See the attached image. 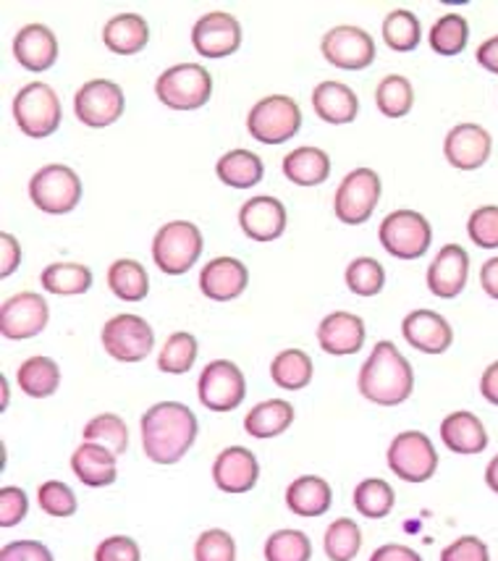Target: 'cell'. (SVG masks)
I'll list each match as a JSON object with an SVG mask.
<instances>
[{
    "instance_id": "38",
    "label": "cell",
    "mask_w": 498,
    "mask_h": 561,
    "mask_svg": "<svg viewBox=\"0 0 498 561\" xmlns=\"http://www.w3.org/2000/svg\"><path fill=\"white\" fill-rule=\"evenodd\" d=\"M197 352L199 344L192 333H171L165 339L161 354H158V367H161V373H169V376H184V373H189L195 367Z\"/></svg>"
},
{
    "instance_id": "41",
    "label": "cell",
    "mask_w": 498,
    "mask_h": 561,
    "mask_svg": "<svg viewBox=\"0 0 498 561\" xmlns=\"http://www.w3.org/2000/svg\"><path fill=\"white\" fill-rule=\"evenodd\" d=\"M396 504V493L386 480L381 478H368L362 480L355 489V506L362 517L368 519H383L389 517L391 510Z\"/></svg>"
},
{
    "instance_id": "55",
    "label": "cell",
    "mask_w": 498,
    "mask_h": 561,
    "mask_svg": "<svg viewBox=\"0 0 498 561\" xmlns=\"http://www.w3.org/2000/svg\"><path fill=\"white\" fill-rule=\"evenodd\" d=\"M475 58H477V64L483 66V69L490 71V73H496V77H498V35L496 37H488L486 43H483L480 48H477Z\"/></svg>"
},
{
    "instance_id": "22",
    "label": "cell",
    "mask_w": 498,
    "mask_h": 561,
    "mask_svg": "<svg viewBox=\"0 0 498 561\" xmlns=\"http://www.w3.org/2000/svg\"><path fill=\"white\" fill-rule=\"evenodd\" d=\"M250 284V271L236 257H216L199 273V289L212 302H231L242 297Z\"/></svg>"
},
{
    "instance_id": "35",
    "label": "cell",
    "mask_w": 498,
    "mask_h": 561,
    "mask_svg": "<svg viewBox=\"0 0 498 561\" xmlns=\"http://www.w3.org/2000/svg\"><path fill=\"white\" fill-rule=\"evenodd\" d=\"M45 291L58 294V297H77L92 289V271L82 263H53L39 276Z\"/></svg>"
},
{
    "instance_id": "40",
    "label": "cell",
    "mask_w": 498,
    "mask_h": 561,
    "mask_svg": "<svg viewBox=\"0 0 498 561\" xmlns=\"http://www.w3.org/2000/svg\"><path fill=\"white\" fill-rule=\"evenodd\" d=\"M375 103L378 111L386 118H404L415 105V90L412 82L402 73H391V77L381 79L375 90Z\"/></svg>"
},
{
    "instance_id": "21",
    "label": "cell",
    "mask_w": 498,
    "mask_h": 561,
    "mask_svg": "<svg viewBox=\"0 0 498 561\" xmlns=\"http://www.w3.org/2000/svg\"><path fill=\"white\" fill-rule=\"evenodd\" d=\"M470 278V255L460 244L441 247L428 268V289L441 299L460 297Z\"/></svg>"
},
{
    "instance_id": "2",
    "label": "cell",
    "mask_w": 498,
    "mask_h": 561,
    "mask_svg": "<svg viewBox=\"0 0 498 561\" xmlns=\"http://www.w3.org/2000/svg\"><path fill=\"white\" fill-rule=\"evenodd\" d=\"M360 393L381 407H398L412 397L415 370L391 342H378L360 370Z\"/></svg>"
},
{
    "instance_id": "6",
    "label": "cell",
    "mask_w": 498,
    "mask_h": 561,
    "mask_svg": "<svg viewBox=\"0 0 498 561\" xmlns=\"http://www.w3.org/2000/svg\"><path fill=\"white\" fill-rule=\"evenodd\" d=\"M302 129V111L289 95H270L257 100L247 116V131L263 145H281Z\"/></svg>"
},
{
    "instance_id": "26",
    "label": "cell",
    "mask_w": 498,
    "mask_h": 561,
    "mask_svg": "<svg viewBox=\"0 0 498 561\" xmlns=\"http://www.w3.org/2000/svg\"><path fill=\"white\" fill-rule=\"evenodd\" d=\"M71 470L90 489H105L116 483L118 476V457L100 444L84 440L79 449L71 454Z\"/></svg>"
},
{
    "instance_id": "7",
    "label": "cell",
    "mask_w": 498,
    "mask_h": 561,
    "mask_svg": "<svg viewBox=\"0 0 498 561\" xmlns=\"http://www.w3.org/2000/svg\"><path fill=\"white\" fill-rule=\"evenodd\" d=\"M30 197L35 208L50 216H63L71 213L82 199V179L74 169L63 163L43 165L35 176L30 179Z\"/></svg>"
},
{
    "instance_id": "20",
    "label": "cell",
    "mask_w": 498,
    "mask_h": 561,
    "mask_svg": "<svg viewBox=\"0 0 498 561\" xmlns=\"http://www.w3.org/2000/svg\"><path fill=\"white\" fill-rule=\"evenodd\" d=\"M260 478V465L257 457L244 446H229L218 454L212 465V480L223 493H247L257 485Z\"/></svg>"
},
{
    "instance_id": "29",
    "label": "cell",
    "mask_w": 498,
    "mask_h": 561,
    "mask_svg": "<svg viewBox=\"0 0 498 561\" xmlns=\"http://www.w3.org/2000/svg\"><path fill=\"white\" fill-rule=\"evenodd\" d=\"M334 504V491H331L328 480L317 476H302L291 480L287 489V506L297 517H323Z\"/></svg>"
},
{
    "instance_id": "23",
    "label": "cell",
    "mask_w": 498,
    "mask_h": 561,
    "mask_svg": "<svg viewBox=\"0 0 498 561\" xmlns=\"http://www.w3.org/2000/svg\"><path fill=\"white\" fill-rule=\"evenodd\" d=\"M317 344L334 357L357 354L364 346V320L355 312H331L317 325Z\"/></svg>"
},
{
    "instance_id": "19",
    "label": "cell",
    "mask_w": 498,
    "mask_h": 561,
    "mask_svg": "<svg viewBox=\"0 0 498 561\" xmlns=\"http://www.w3.org/2000/svg\"><path fill=\"white\" fill-rule=\"evenodd\" d=\"M402 336L412 350L422 354H443L454 344L449 320L433 310H412L402 323Z\"/></svg>"
},
{
    "instance_id": "13",
    "label": "cell",
    "mask_w": 498,
    "mask_h": 561,
    "mask_svg": "<svg viewBox=\"0 0 498 561\" xmlns=\"http://www.w3.org/2000/svg\"><path fill=\"white\" fill-rule=\"evenodd\" d=\"M124 90L111 79H90L74 95L77 118L90 129H105L124 116Z\"/></svg>"
},
{
    "instance_id": "11",
    "label": "cell",
    "mask_w": 498,
    "mask_h": 561,
    "mask_svg": "<svg viewBox=\"0 0 498 561\" xmlns=\"http://www.w3.org/2000/svg\"><path fill=\"white\" fill-rule=\"evenodd\" d=\"M378 199H381V176L373 169H355L336 190V218L347 226H360L373 216Z\"/></svg>"
},
{
    "instance_id": "1",
    "label": "cell",
    "mask_w": 498,
    "mask_h": 561,
    "mask_svg": "<svg viewBox=\"0 0 498 561\" xmlns=\"http://www.w3.org/2000/svg\"><path fill=\"white\" fill-rule=\"evenodd\" d=\"M197 417L187 404L161 402L142 415V449L155 465H176L197 440Z\"/></svg>"
},
{
    "instance_id": "52",
    "label": "cell",
    "mask_w": 498,
    "mask_h": 561,
    "mask_svg": "<svg viewBox=\"0 0 498 561\" xmlns=\"http://www.w3.org/2000/svg\"><path fill=\"white\" fill-rule=\"evenodd\" d=\"M0 561H56L50 549L39 540H13V543L3 546L0 551Z\"/></svg>"
},
{
    "instance_id": "37",
    "label": "cell",
    "mask_w": 498,
    "mask_h": 561,
    "mask_svg": "<svg viewBox=\"0 0 498 561\" xmlns=\"http://www.w3.org/2000/svg\"><path fill=\"white\" fill-rule=\"evenodd\" d=\"M430 48L438 56L443 58H454L464 53L470 43V24L467 19L460 16V13H447L438 22L430 26Z\"/></svg>"
},
{
    "instance_id": "39",
    "label": "cell",
    "mask_w": 498,
    "mask_h": 561,
    "mask_svg": "<svg viewBox=\"0 0 498 561\" xmlns=\"http://www.w3.org/2000/svg\"><path fill=\"white\" fill-rule=\"evenodd\" d=\"M323 549L328 561H355L362 549V530L355 519H336L325 530Z\"/></svg>"
},
{
    "instance_id": "15",
    "label": "cell",
    "mask_w": 498,
    "mask_h": 561,
    "mask_svg": "<svg viewBox=\"0 0 498 561\" xmlns=\"http://www.w3.org/2000/svg\"><path fill=\"white\" fill-rule=\"evenodd\" d=\"M50 320V307L45 297L35 291L13 294L0 307V331L5 339L13 342H24V339H35L45 331Z\"/></svg>"
},
{
    "instance_id": "28",
    "label": "cell",
    "mask_w": 498,
    "mask_h": 561,
    "mask_svg": "<svg viewBox=\"0 0 498 561\" xmlns=\"http://www.w3.org/2000/svg\"><path fill=\"white\" fill-rule=\"evenodd\" d=\"M103 43L116 56H137L148 48L150 26L139 13H118L103 26Z\"/></svg>"
},
{
    "instance_id": "48",
    "label": "cell",
    "mask_w": 498,
    "mask_h": 561,
    "mask_svg": "<svg viewBox=\"0 0 498 561\" xmlns=\"http://www.w3.org/2000/svg\"><path fill=\"white\" fill-rule=\"evenodd\" d=\"M467 233L480 250H498V205H483L467 220Z\"/></svg>"
},
{
    "instance_id": "10",
    "label": "cell",
    "mask_w": 498,
    "mask_h": 561,
    "mask_svg": "<svg viewBox=\"0 0 498 561\" xmlns=\"http://www.w3.org/2000/svg\"><path fill=\"white\" fill-rule=\"evenodd\" d=\"M197 397L210 412H234L247 397V380L244 373L231 359H212L205 365L197 380Z\"/></svg>"
},
{
    "instance_id": "17",
    "label": "cell",
    "mask_w": 498,
    "mask_h": 561,
    "mask_svg": "<svg viewBox=\"0 0 498 561\" xmlns=\"http://www.w3.org/2000/svg\"><path fill=\"white\" fill-rule=\"evenodd\" d=\"M490 152H494V139L480 124H456L443 139V156L460 171L483 169Z\"/></svg>"
},
{
    "instance_id": "25",
    "label": "cell",
    "mask_w": 498,
    "mask_h": 561,
    "mask_svg": "<svg viewBox=\"0 0 498 561\" xmlns=\"http://www.w3.org/2000/svg\"><path fill=\"white\" fill-rule=\"evenodd\" d=\"M441 438L449 451L462 454V457H475L488 449V433L483 420L473 412H451L441 423Z\"/></svg>"
},
{
    "instance_id": "46",
    "label": "cell",
    "mask_w": 498,
    "mask_h": 561,
    "mask_svg": "<svg viewBox=\"0 0 498 561\" xmlns=\"http://www.w3.org/2000/svg\"><path fill=\"white\" fill-rule=\"evenodd\" d=\"M37 504L39 510L50 517H74L77 514V496L69 485L61 483V480H48V483L39 485L37 491Z\"/></svg>"
},
{
    "instance_id": "51",
    "label": "cell",
    "mask_w": 498,
    "mask_h": 561,
    "mask_svg": "<svg viewBox=\"0 0 498 561\" xmlns=\"http://www.w3.org/2000/svg\"><path fill=\"white\" fill-rule=\"evenodd\" d=\"M441 561H490V551L486 540L477 536H462L441 551Z\"/></svg>"
},
{
    "instance_id": "57",
    "label": "cell",
    "mask_w": 498,
    "mask_h": 561,
    "mask_svg": "<svg viewBox=\"0 0 498 561\" xmlns=\"http://www.w3.org/2000/svg\"><path fill=\"white\" fill-rule=\"evenodd\" d=\"M480 393H483V399H486V402L498 407V359H496V363H490L486 367V373H483Z\"/></svg>"
},
{
    "instance_id": "49",
    "label": "cell",
    "mask_w": 498,
    "mask_h": 561,
    "mask_svg": "<svg viewBox=\"0 0 498 561\" xmlns=\"http://www.w3.org/2000/svg\"><path fill=\"white\" fill-rule=\"evenodd\" d=\"M30 512V499L22 489L16 485H5L0 491V527H13L19 525Z\"/></svg>"
},
{
    "instance_id": "34",
    "label": "cell",
    "mask_w": 498,
    "mask_h": 561,
    "mask_svg": "<svg viewBox=\"0 0 498 561\" xmlns=\"http://www.w3.org/2000/svg\"><path fill=\"white\" fill-rule=\"evenodd\" d=\"M108 286L118 299H124V302H142L150 294V276L142 263L124 257L116 260L108 268Z\"/></svg>"
},
{
    "instance_id": "47",
    "label": "cell",
    "mask_w": 498,
    "mask_h": 561,
    "mask_svg": "<svg viewBox=\"0 0 498 561\" xmlns=\"http://www.w3.org/2000/svg\"><path fill=\"white\" fill-rule=\"evenodd\" d=\"M195 561H236V543L221 527L205 530L195 543Z\"/></svg>"
},
{
    "instance_id": "56",
    "label": "cell",
    "mask_w": 498,
    "mask_h": 561,
    "mask_svg": "<svg viewBox=\"0 0 498 561\" xmlns=\"http://www.w3.org/2000/svg\"><path fill=\"white\" fill-rule=\"evenodd\" d=\"M480 286L490 299L498 302V257H490L480 268Z\"/></svg>"
},
{
    "instance_id": "45",
    "label": "cell",
    "mask_w": 498,
    "mask_h": 561,
    "mask_svg": "<svg viewBox=\"0 0 498 561\" xmlns=\"http://www.w3.org/2000/svg\"><path fill=\"white\" fill-rule=\"evenodd\" d=\"M347 286L357 297H375L386 286V271L375 257H357L347 268Z\"/></svg>"
},
{
    "instance_id": "8",
    "label": "cell",
    "mask_w": 498,
    "mask_h": 561,
    "mask_svg": "<svg viewBox=\"0 0 498 561\" xmlns=\"http://www.w3.org/2000/svg\"><path fill=\"white\" fill-rule=\"evenodd\" d=\"M383 250L398 260H417L430 250L433 226L417 210H394L383 218L381 231Z\"/></svg>"
},
{
    "instance_id": "12",
    "label": "cell",
    "mask_w": 498,
    "mask_h": 561,
    "mask_svg": "<svg viewBox=\"0 0 498 561\" xmlns=\"http://www.w3.org/2000/svg\"><path fill=\"white\" fill-rule=\"evenodd\" d=\"M103 346L118 363H142L155 350V333L144 318L121 312L103 325Z\"/></svg>"
},
{
    "instance_id": "44",
    "label": "cell",
    "mask_w": 498,
    "mask_h": 561,
    "mask_svg": "<svg viewBox=\"0 0 498 561\" xmlns=\"http://www.w3.org/2000/svg\"><path fill=\"white\" fill-rule=\"evenodd\" d=\"M312 543L302 530H276L265 540V561H310Z\"/></svg>"
},
{
    "instance_id": "36",
    "label": "cell",
    "mask_w": 498,
    "mask_h": 561,
    "mask_svg": "<svg viewBox=\"0 0 498 561\" xmlns=\"http://www.w3.org/2000/svg\"><path fill=\"white\" fill-rule=\"evenodd\" d=\"M270 378H274V383L283 391L308 389L310 380H312L310 354L302 350L278 352L274 363H270Z\"/></svg>"
},
{
    "instance_id": "54",
    "label": "cell",
    "mask_w": 498,
    "mask_h": 561,
    "mask_svg": "<svg viewBox=\"0 0 498 561\" xmlns=\"http://www.w3.org/2000/svg\"><path fill=\"white\" fill-rule=\"evenodd\" d=\"M370 561H422L420 553L412 551L409 546H402V543H389V546H381Z\"/></svg>"
},
{
    "instance_id": "9",
    "label": "cell",
    "mask_w": 498,
    "mask_h": 561,
    "mask_svg": "<svg viewBox=\"0 0 498 561\" xmlns=\"http://www.w3.org/2000/svg\"><path fill=\"white\" fill-rule=\"evenodd\" d=\"M386 462L396 478L404 483H425L436 476L438 470V451L425 433L404 431L391 440Z\"/></svg>"
},
{
    "instance_id": "3",
    "label": "cell",
    "mask_w": 498,
    "mask_h": 561,
    "mask_svg": "<svg viewBox=\"0 0 498 561\" xmlns=\"http://www.w3.org/2000/svg\"><path fill=\"white\" fill-rule=\"evenodd\" d=\"M202 231L189 220H171L152 239V260L165 276H184L202 255Z\"/></svg>"
},
{
    "instance_id": "30",
    "label": "cell",
    "mask_w": 498,
    "mask_h": 561,
    "mask_svg": "<svg viewBox=\"0 0 498 561\" xmlns=\"http://www.w3.org/2000/svg\"><path fill=\"white\" fill-rule=\"evenodd\" d=\"M283 176L297 186H317L331 176V158L321 147H297L283 158Z\"/></svg>"
},
{
    "instance_id": "16",
    "label": "cell",
    "mask_w": 498,
    "mask_h": 561,
    "mask_svg": "<svg viewBox=\"0 0 498 561\" xmlns=\"http://www.w3.org/2000/svg\"><path fill=\"white\" fill-rule=\"evenodd\" d=\"M192 45L202 58H229L242 48V24L236 16L225 11L205 13L192 26Z\"/></svg>"
},
{
    "instance_id": "33",
    "label": "cell",
    "mask_w": 498,
    "mask_h": 561,
    "mask_svg": "<svg viewBox=\"0 0 498 561\" xmlns=\"http://www.w3.org/2000/svg\"><path fill=\"white\" fill-rule=\"evenodd\" d=\"M16 383L26 397L45 399L56 393L58 386H61V367L56 365V359L37 354V357H30L19 367Z\"/></svg>"
},
{
    "instance_id": "14",
    "label": "cell",
    "mask_w": 498,
    "mask_h": 561,
    "mask_svg": "<svg viewBox=\"0 0 498 561\" xmlns=\"http://www.w3.org/2000/svg\"><path fill=\"white\" fill-rule=\"evenodd\" d=\"M323 58L344 71H362L375 61V39L360 26L341 24L323 35Z\"/></svg>"
},
{
    "instance_id": "32",
    "label": "cell",
    "mask_w": 498,
    "mask_h": 561,
    "mask_svg": "<svg viewBox=\"0 0 498 561\" xmlns=\"http://www.w3.org/2000/svg\"><path fill=\"white\" fill-rule=\"evenodd\" d=\"M216 173L223 184L234 186V190H250L263 182L265 165L260 156H255L252 150H231L218 158Z\"/></svg>"
},
{
    "instance_id": "31",
    "label": "cell",
    "mask_w": 498,
    "mask_h": 561,
    "mask_svg": "<svg viewBox=\"0 0 498 561\" xmlns=\"http://www.w3.org/2000/svg\"><path fill=\"white\" fill-rule=\"evenodd\" d=\"M294 423V407L287 399H268L252 407L250 415L244 417V431L252 438H276L287 433Z\"/></svg>"
},
{
    "instance_id": "50",
    "label": "cell",
    "mask_w": 498,
    "mask_h": 561,
    "mask_svg": "<svg viewBox=\"0 0 498 561\" xmlns=\"http://www.w3.org/2000/svg\"><path fill=\"white\" fill-rule=\"evenodd\" d=\"M95 561H142V551H139L137 540L129 536H111L100 540Z\"/></svg>"
},
{
    "instance_id": "18",
    "label": "cell",
    "mask_w": 498,
    "mask_h": 561,
    "mask_svg": "<svg viewBox=\"0 0 498 561\" xmlns=\"http://www.w3.org/2000/svg\"><path fill=\"white\" fill-rule=\"evenodd\" d=\"M239 226L252 242H276L287 231V205L276 197H252L239 210Z\"/></svg>"
},
{
    "instance_id": "42",
    "label": "cell",
    "mask_w": 498,
    "mask_h": 561,
    "mask_svg": "<svg viewBox=\"0 0 498 561\" xmlns=\"http://www.w3.org/2000/svg\"><path fill=\"white\" fill-rule=\"evenodd\" d=\"M422 37V26L420 19L415 16L412 11H391L386 19H383V39L391 50L396 53H409L420 45Z\"/></svg>"
},
{
    "instance_id": "43",
    "label": "cell",
    "mask_w": 498,
    "mask_h": 561,
    "mask_svg": "<svg viewBox=\"0 0 498 561\" xmlns=\"http://www.w3.org/2000/svg\"><path fill=\"white\" fill-rule=\"evenodd\" d=\"M82 436L84 440H90V444L105 446V449L116 454V457H121V454L129 449V427H126L121 417L111 415V412L90 420V423L84 425Z\"/></svg>"
},
{
    "instance_id": "4",
    "label": "cell",
    "mask_w": 498,
    "mask_h": 561,
    "mask_svg": "<svg viewBox=\"0 0 498 561\" xmlns=\"http://www.w3.org/2000/svg\"><path fill=\"white\" fill-rule=\"evenodd\" d=\"M13 122L26 137L45 139L61 126V100L56 90L45 82H32L22 87L13 98Z\"/></svg>"
},
{
    "instance_id": "5",
    "label": "cell",
    "mask_w": 498,
    "mask_h": 561,
    "mask_svg": "<svg viewBox=\"0 0 498 561\" xmlns=\"http://www.w3.org/2000/svg\"><path fill=\"white\" fill-rule=\"evenodd\" d=\"M155 95L165 108L197 111L212 95V77L199 64H178L165 69L155 82Z\"/></svg>"
},
{
    "instance_id": "24",
    "label": "cell",
    "mask_w": 498,
    "mask_h": 561,
    "mask_svg": "<svg viewBox=\"0 0 498 561\" xmlns=\"http://www.w3.org/2000/svg\"><path fill=\"white\" fill-rule=\"evenodd\" d=\"M13 58L30 71H48L58 61V39L45 24H26L13 37Z\"/></svg>"
},
{
    "instance_id": "27",
    "label": "cell",
    "mask_w": 498,
    "mask_h": 561,
    "mask_svg": "<svg viewBox=\"0 0 498 561\" xmlns=\"http://www.w3.org/2000/svg\"><path fill=\"white\" fill-rule=\"evenodd\" d=\"M312 108L325 124H351L360 113V100L341 82H321L312 90Z\"/></svg>"
},
{
    "instance_id": "53",
    "label": "cell",
    "mask_w": 498,
    "mask_h": 561,
    "mask_svg": "<svg viewBox=\"0 0 498 561\" xmlns=\"http://www.w3.org/2000/svg\"><path fill=\"white\" fill-rule=\"evenodd\" d=\"M0 244H3V263H0V276L9 278L11 273L19 271V263H22V247H19L16 237H11V233H0Z\"/></svg>"
},
{
    "instance_id": "58",
    "label": "cell",
    "mask_w": 498,
    "mask_h": 561,
    "mask_svg": "<svg viewBox=\"0 0 498 561\" xmlns=\"http://www.w3.org/2000/svg\"><path fill=\"white\" fill-rule=\"evenodd\" d=\"M486 485L498 496V454L494 459H490L488 467H486Z\"/></svg>"
}]
</instances>
